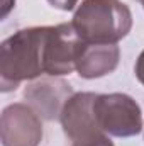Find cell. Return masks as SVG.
Segmentation results:
<instances>
[{"label": "cell", "mask_w": 144, "mask_h": 146, "mask_svg": "<svg viewBox=\"0 0 144 146\" xmlns=\"http://www.w3.org/2000/svg\"><path fill=\"white\" fill-rule=\"evenodd\" d=\"M93 114L98 127L114 138H132L143 129L141 107L127 94H97Z\"/></svg>", "instance_id": "cell-4"}, {"label": "cell", "mask_w": 144, "mask_h": 146, "mask_svg": "<svg viewBox=\"0 0 144 146\" xmlns=\"http://www.w3.org/2000/svg\"><path fill=\"white\" fill-rule=\"evenodd\" d=\"M0 133L3 146H39L42 141L41 115L29 104H9L2 110Z\"/></svg>", "instance_id": "cell-5"}, {"label": "cell", "mask_w": 144, "mask_h": 146, "mask_svg": "<svg viewBox=\"0 0 144 146\" xmlns=\"http://www.w3.org/2000/svg\"><path fill=\"white\" fill-rule=\"evenodd\" d=\"M71 22L49 26L46 42V75L63 76L76 70V61L83 48Z\"/></svg>", "instance_id": "cell-6"}, {"label": "cell", "mask_w": 144, "mask_h": 146, "mask_svg": "<svg viewBox=\"0 0 144 146\" xmlns=\"http://www.w3.org/2000/svg\"><path fill=\"white\" fill-rule=\"evenodd\" d=\"M120 60L117 44H83L76 61V72L85 80L102 78L115 72Z\"/></svg>", "instance_id": "cell-8"}, {"label": "cell", "mask_w": 144, "mask_h": 146, "mask_svg": "<svg viewBox=\"0 0 144 146\" xmlns=\"http://www.w3.org/2000/svg\"><path fill=\"white\" fill-rule=\"evenodd\" d=\"M49 5H53L54 9H59V10H65V12H70L76 7L78 0H48Z\"/></svg>", "instance_id": "cell-9"}, {"label": "cell", "mask_w": 144, "mask_h": 146, "mask_svg": "<svg viewBox=\"0 0 144 146\" xmlns=\"http://www.w3.org/2000/svg\"><path fill=\"white\" fill-rule=\"evenodd\" d=\"M134 73H136V78L139 80V83H143L144 85V49L141 51V54H139L137 60H136Z\"/></svg>", "instance_id": "cell-10"}, {"label": "cell", "mask_w": 144, "mask_h": 146, "mask_svg": "<svg viewBox=\"0 0 144 146\" xmlns=\"http://www.w3.org/2000/svg\"><path fill=\"white\" fill-rule=\"evenodd\" d=\"M75 92L71 87L65 80H59L56 76L32 82L24 90V97L27 99L29 106L46 121L59 119L65 102Z\"/></svg>", "instance_id": "cell-7"}, {"label": "cell", "mask_w": 144, "mask_h": 146, "mask_svg": "<svg viewBox=\"0 0 144 146\" xmlns=\"http://www.w3.org/2000/svg\"><path fill=\"white\" fill-rule=\"evenodd\" d=\"M71 24L87 44H117L132 29V12L120 0H83Z\"/></svg>", "instance_id": "cell-2"}, {"label": "cell", "mask_w": 144, "mask_h": 146, "mask_svg": "<svg viewBox=\"0 0 144 146\" xmlns=\"http://www.w3.org/2000/svg\"><path fill=\"white\" fill-rule=\"evenodd\" d=\"M95 97L93 92H75L61 109L59 122L71 146H114L95 121Z\"/></svg>", "instance_id": "cell-3"}, {"label": "cell", "mask_w": 144, "mask_h": 146, "mask_svg": "<svg viewBox=\"0 0 144 146\" xmlns=\"http://www.w3.org/2000/svg\"><path fill=\"white\" fill-rule=\"evenodd\" d=\"M49 26L26 27L9 36L0 46L2 92L15 90L20 82L46 73V42Z\"/></svg>", "instance_id": "cell-1"}, {"label": "cell", "mask_w": 144, "mask_h": 146, "mask_svg": "<svg viewBox=\"0 0 144 146\" xmlns=\"http://www.w3.org/2000/svg\"><path fill=\"white\" fill-rule=\"evenodd\" d=\"M137 2H139V3L143 5V9H144V0H137Z\"/></svg>", "instance_id": "cell-11"}]
</instances>
